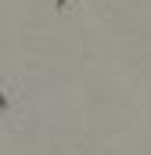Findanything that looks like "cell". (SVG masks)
<instances>
[{
	"label": "cell",
	"instance_id": "cell-1",
	"mask_svg": "<svg viewBox=\"0 0 151 155\" xmlns=\"http://www.w3.org/2000/svg\"><path fill=\"white\" fill-rule=\"evenodd\" d=\"M29 119V94H25V76L0 69V134L25 126Z\"/></svg>",
	"mask_w": 151,
	"mask_h": 155
},
{
	"label": "cell",
	"instance_id": "cell-2",
	"mask_svg": "<svg viewBox=\"0 0 151 155\" xmlns=\"http://www.w3.org/2000/svg\"><path fill=\"white\" fill-rule=\"evenodd\" d=\"M72 4L76 0H54V15H58V18H69V15H72ZM76 7H79V4H76Z\"/></svg>",
	"mask_w": 151,
	"mask_h": 155
}]
</instances>
